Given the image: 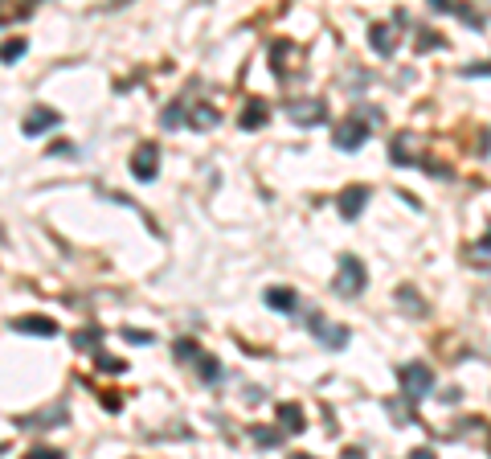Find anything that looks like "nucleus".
<instances>
[{
    "label": "nucleus",
    "instance_id": "obj_1",
    "mask_svg": "<svg viewBox=\"0 0 491 459\" xmlns=\"http://www.w3.org/2000/svg\"><path fill=\"white\" fill-rule=\"evenodd\" d=\"M369 123H381V111H377V107H360L352 119L340 123V131H336V148L356 152V148L369 140Z\"/></svg>",
    "mask_w": 491,
    "mask_h": 459
},
{
    "label": "nucleus",
    "instance_id": "obj_2",
    "mask_svg": "<svg viewBox=\"0 0 491 459\" xmlns=\"http://www.w3.org/2000/svg\"><path fill=\"white\" fill-rule=\"evenodd\" d=\"M398 382H401V394H405V402H410V406H418L421 398H426V394H430V386H434V373H430V369H426V365H401L398 369Z\"/></svg>",
    "mask_w": 491,
    "mask_h": 459
},
{
    "label": "nucleus",
    "instance_id": "obj_3",
    "mask_svg": "<svg viewBox=\"0 0 491 459\" xmlns=\"http://www.w3.org/2000/svg\"><path fill=\"white\" fill-rule=\"evenodd\" d=\"M365 283H369L365 263H360L356 254H344V259H340V275H336V283H332V287L340 291L344 299H352V295H360V291H365Z\"/></svg>",
    "mask_w": 491,
    "mask_h": 459
},
{
    "label": "nucleus",
    "instance_id": "obj_4",
    "mask_svg": "<svg viewBox=\"0 0 491 459\" xmlns=\"http://www.w3.org/2000/svg\"><path fill=\"white\" fill-rule=\"evenodd\" d=\"M307 328L315 332V340H320L324 349H344V344H348V328H340V324H327L320 312L307 316Z\"/></svg>",
    "mask_w": 491,
    "mask_h": 459
},
{
    "label": "nucleus",
    "instance_id": "obj_5",
    "mask_svg": "<svg viewBox=\"0 0 491 459\" xmlns=\"http://www.w3.org/2000/svg\"><path fill=\"white\" fill-rule=\"evenodd\" d=\"M287 115L299 127H315V123H327V107L320 98H299V103H287Z\"/></svg>",
    "mask_w": 491,
    "mask_h": 459
},
{
    "label": "nucleus",
    "instance_id": "obj_6",
    "mask_svg": "<svg viewBox=\"0 0 491 459\" xmlns=\"http://www.w3.org/2000/svg\"><path fill=\"white\" fill-rule=\"evenodd\" d=\"M156 164H160V148L156 144H140L131 156V172L136 181H156Z\"/></svg>",
    "mask_w": 491,
    "mask_h": 459
},
{
    "label": "nucleus",
    "instance_id": "obj_7",
    "mask_svg": "<svg viewBox=\"0 0 491 459\" xmlns=\"http://www.w3.org/2000/svg\"><path fill=\"white\" fill-rule=\"evenodd\" d=\"M8 328L13 332H29V337H53L58 332V324L46 320V316H17V320H8Z\"/></svg>",
    "mask_w": 491,
    "mask_h": 459
},
{
    "label": "nucleus",
    "instance_id": "obj_8",
    "mask_svg": "<svg viewBox=\"0 0 491 459\" xmlns=\"http://www.w3.org/2000/svg\"><path fill=\"white\" fill-rule=\"evenodd\" d=\"M365 201H369V189H365V185H352V189H344V193H340V214H344V218H360V214H365Z\"/></svg>",
    "mask_w": 491,
    "mask_h": 459
},
{
    "label": "nucleus",
    "instance_id": "obj_9",
    "mask_svg": "<svg viewBox=\"0 0 491 459\" xmlns=\"http://www.w3.org/2000/svg\"><path fill=\"white\" fill-rule=\"evenodd\" d=\"M53 422H66V406L62 402L53 410H37V414H29V418H13V427H21V431H29V427H53Z\"/></svg>",
    "mask_w": 491,
    "mask_h": 459
},
{
    "label": "nucleus",
    "instance_id": "obj_10",
    "mask_svg": "<svg viewBox=\"0 0 491 459\" xmlns=\"http://www.w3.org/2000/svg\"><path fill=\"white\" fill-rule=\"evenodd\" d=\"M58 111H49V107H37V111H29L25 115V136H41V131H49V127H58Z\"/></svg>",
    "mask_w": 491,
    "mask_h": 459
},
{
    "label": "nucleus",
    "instance_id": "obj_11",
    "mask_svg": "<svg viewBox=\"0 0 491 459\" xmlns=\"http://www.w3.org/2000/svg\"><path fill=\"white\" fill-rule=\"evenodd\" d=\"M266 308H275V312H295V308H299V295L291 287H266Z\"/></svg>",
    "mask_w": 491,
    "mask_h": 459
},
{
    "label": "nucleus",
    "instance_id": "obj_12",
    "mask_svg": "<svg viewBox=\"0 0 491 459\" xmlns=\"http://www.w3.org/2000/svg\"><path fill=\"white\" fill-rule=\"evenodd\" d=\"M369 41H373V49L381 53V58H389V53L398 49V41H393V29H389V25H373V29H369Z\"/></svg>",
    "mask_w": 491,
    "mask_h": 459
},
{
    "label": "nucleus",
    "instance_id": "obj_13",
    "mask_svg": "<svg viewBox=\"0 0 491 459\" xmlns=\"http://www.w3.org/2000/svg\"><path fill=\"white\" fill-rule=\"evenodd\" d=\"M217 123V111H213V103H192V115H188V127L192 131H205Z\"/></svg>",
    "mask_w": 491,
    "mask_h": 459
},
{
    "label": "nucleus",
    "instance_id": "obj_14",
    "mask_svg": "<svg viewBox=\"0 0 491 459\" xmlns=\"http://www.w3.org/2000/svg\"><path fill=\"white\" fill-rule=\"evenodd\" d=\"M279 422L287 427V435H299V431H303V410H299L295 402H282V406H279Z\"/></svg>",
    "mask_w": 491,
    "mask_h": 459
},
{
    "label": "nucleus",
    "instance_id": "obj_15",
    "mask_svg": "<svg viewBox=\"0 0 491 459\" xmlns=\"http://www.w3.org/2000/svg\"><path fill=\"white\" fill-rule=\"evenodd\" d=\"M262 123H266V107H262L258 98H250V107L242 111V127H246V131H254V127H262Z\"/></svg>",
    "mask_w": 491,
    "mask_h": 459
},
{
    "label": "nucleus",
    "instance_id": "obj_16",
    "mask_svg": "<svg viewBox=\"0 0 491 459\" xmlns=\"http://www.w3.org/2000/svg\"><path fill=\"white\" fill-rule=\"evenodd\" d=\"M98 344H103V332H98V328H82V332L74 337V349H78V353H98Z\"/></svg>",
    "mask_w": 491,
    "mask_h": 459
},
{
    "label": "nucleus",
    "instance_id": "obj_17",
    "mask_svg": "<svg viewBox=\"0 0 491 459\" xmlns=\"http://www.w3.org/2000/svg\"><path fill=\"white\" fill-rule=\"evenodd\" d=\"M176 361H201V349H197V340H176Z\"/></svg>",
    "mask_w": 491,
    "mask_h": 459
},
{
    "label": "nucleus",
    "instance_id": "obj_18",
    "mask_svg": "<svg viewBox=\"0 0 491 459\" xmlns=\"http://www.w3.org/2000/svg\"><path fill=\"white\" fill-rule=\"evenodd\" d=\"M471 259H479V263H483V271H491V263H487V259H491V234L471 246Z\"/></svg>",
    "mask_w": 491,
    "mask_h": 459
},
{
    "label": "nucleus",
    "instance_id": "obj_19",
    "mask_svg": "<svg viewBox=\"0 0 491 459\" xmlns=\"http://www.w3.org/2000/svg\"><path fill=\"white\" fill-rule=\"evenodd\" d=\"M279 431H270V427H254V443L258 447H279Z\"/></svg>",
    "mask_w": 491,
    "mask_h": 459
},
{
    "label": "nucleus",
    "instance_id": "obj_20",
    "mask_svg": "<svg viewBox=\"0 0 491 459\" xmlns=\"http://www.w3.org/2000/svg\"><path fill=\"white\" fill-rule=\"evenodd\" d=\"M201 377H205V382H221L225 373H221V365L213 361V357H201Z\"/></svg>",
    "mask_w": 491,
    "mask_h": 459
},
{
    "label": "nucleus",
    "instance_id": "obj_21",
    "mask_svg": "<svg viewBox=\"0 0 491 459\" xmlns=\"http://www.w3.org/2000/svg\"><path fill=\"white\" fill-rule=\"evenodd\" d=\"M98 369H103V373H123V369H127V361H119V357H107V353H98Z\"/></svg>",
    "mask_w": 491,
    "mask_h": 459
},
{
    "label": "nucleus",
    "instance_id": "obj_22",
    "mask_svg": "<svg viewBox=\"0 0 491 459\" xmlns=\"http://www.w3.org/2000/svg\"><path fill=\"white\" fill-rule=\"evenodd\" d=\"M21 53H25V41H21V37H17V41H8V46H4V66H13Z\"/></svg>",
    "mask_w": 491,
    "mask_h": 459
},
{
    "label": "nucleus",
    "instance_id": "obj_23",
    "mask_svg": "<svg viewBox=\"0 0 491 459\" xmlns=\"http://www.w3.org/2000/svg\"><path fill=\"white\" fill-rule=\"evenodd\" d=\"M123 337L131 344H152V332H140V328H123Z\"/></svg>",
    "mask_w": 491,
    "mask_h": 459
},
{
    "label": "nucleus",
    "instance_id": "obj_24",
    "mask_svg": "<svg viewBox=\"0 0 491 459\" xmlns=\"http://www.w3.org/2000/svg\"><path fill=\"white\" fill-rule=\"evenodd\" d=\"M25 459H62V451H53V447H33Z\"/></svg>",
    "mask_w": 491,
    "mask_h": 459
},
{
    "label": "nucleus",
    "instance_id": "obj_25",
    "mask_svg": "<svg viewBox=\"0 0 491 459\" xmlns=\"http://www.w3.org/2000/svg\"><path fill=\"white\" fill-rule=\"evenodd\" d=\"M410 459H434V451L430 447H418V451H410Z\"/></svg>",
    "mask_w": 491,
    "mask_h": 459
},
{
    "label": "nucleus",
    "instance_id": "obj_26",
    "mask_svg": "<svg viewBox=\"0 0 491 459\" xmlns=\"http://www.w3.org/2000/svg\"><path fill=\"white\" fill-rule=\"evenodd\" d=\"M344 459H365V451H360V447H348V451H344Z\"/></svg>",
    "mask_w": 491,
    "mask_h": 459
},
{
    "label": "nucleus",
    "instance_id": "obj_27",
    "mask_svg": "<svg viewBox=\"0 0 491 459\" xmlns=\"http://www.w3.org/2000/svg\"><path fill=\"white\" fill-rule=\"evenodd\" d=\"M291 459H311V455H291Z\"/></svg>",
    "mask_w": 491,
    "mask_h": 459
}]
</instances>
